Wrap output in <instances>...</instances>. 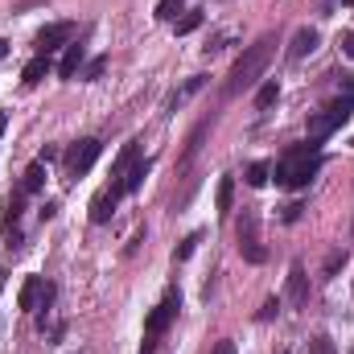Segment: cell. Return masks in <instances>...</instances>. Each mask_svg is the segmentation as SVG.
<instances>
[{"label": "cell", "mask_w": 354, "mask_h": 354, "mask_svg": "<svg viewBox=\"0 0 354 354\" xmlns=\"http://www.w3.org/2000/svg\"><path fill=\"white\" fill-rule=\"evenodd\" d=\"M272 54H276V33H264L256 46H248L243 54H239V62L231 66V75H227V87H223V99H239L243 91H252L260 79H264L268 62H272Z\"/></svg>", "instance_id": "obj_1"}, {"label": "cell", "mask_w": 354, "mask_h": 354, "mask_svg": "<svg viewBox=\"0 0 354 354\" xmlns=\"http://www.w3.org/2000/svg\"><path fill=\"white\" fill-rule=\"evenodd\" d=\"M322 165H326V157L317 153L313 140H305V145L284 149V157L272 165V177H276V185H284V189H305L313 177L322 174Z\"/></svg>", "instance_id": "obj_2"}, {"label": "cell", "mask_w": 354, "mask_h": 354, "mask_svg": "<svg viewBox=\"0 0 354 354\" xmlns=\"http://www.w3.org/2000/svg\"><path fill=\"white\" fill-rule=\"evenodd\" d=\"M351 111H354V95H338V99H330L322 111H313V115H309V140H313V145H322L326 136H334V132L351 120Z\"/></svg>", "instance_id": "obj_3"}, {"label": "cell", "mask_w": 354, "mask_h": 354, "mask_svg": "<svg viewBox=\"0 0 354 354\" xmlns=\"http://www.w3.org/2000/svg\"><path fill=\"white\" fill-rule=\"evenodd\" d=\"M235 239H239V256L248 264H264L268 260V248L260 243V214L252 206H243V214L235 218Z\"/></svg>", "instance_id": "obj_4"}, {"label": "cell", "mask_w": 354, "mask_h": 354, "mask_svg": "<svg viewBox=\"0 0 354 354\" xmlns=\"http://www.w3.org/2000/svg\"><path fill=\"white\" fill-rule=\"evenodd\" d=\"M99 153H103V140H95V136L71 145V149H66V177H71V181L87 177L91 169H95V161H99Z\"/></svg>", "instance_id": "obj_5"}, {"label": "cell", "mask_w": 354, "mask_h": 354, "mask_svg": "<svg viewBox=\"0 0 354 354\" xmlns=\"http://www.w3.org/2000/svg\"><path fill=\"white\" fill-rule=\"evenodd\" d=\"M177 313H181V292H177V288H169V292L161 297V305L145 317V334H149V338H161V334L174 326Z\"/></svg>", "instance_id": "obj_6"}, {"label": "cell", "mask_w": 354, "mask_h": 354, "mask_svg": "<svg viewBox=\"0 0 354 354\" xmlns=\"http://www.w3.org/2000/svg\"><path fill=\"white\" fill-rule=\"evenodd\" d=\"M71 37H75V21H54L33 37V46H37V54H54V50L71 46Z\"/></svg>", "instance_id": "obj_7"}, {"label": "cell", "mask_w": 354, "mask_h": 354, "mask_svg": "<svg viewBox=\"0 0 354 354\" xmlns=\"http://www.w3.org/2000/svg\"><path fill=\"white\" fill-rule=\"evenodd\" d=\"M124 194L115 189V185H103L95 198H91V223H111V214H115V202H120Z\"/></svg>", "instance_id": "obj_8"}, {"label": "cell", "mask_w": 354, "mask_h": 354, "mask_svg": "<svg viewBox=\"0 0 354 354\" xmlns=\"http://www.w3.org/2000/svg\"><path fill=\"white\" fill-rule=\"evenodd\" d=\"M305 301H309V276H305V264L297 260V264L288 268V305L301 309Z\"/></svg>", "instance_id": "obj_9"}, {"label": "cell", "mask_w": 354, "mask_h": 354, "mask_svg": "<svg viewBox=\"0 0 354 354\" xmlns=\"http://www.w3.org/2000/svg\"><path fill=\"white\" fill-rule=\"evenodd\" d=\"M83 66H87V46L71 41V46H66V54H62V62H58V79H66V83H71Z\"/></svg>", "instance_id": "obj_10"}, {"label": "cell", "mask_w": 354, "mask_h": 354, "mask_svg": "<svg viewBox=\"0 0 354 354\" xmlns=\"http://www.w3.org/2000/svg\"><path fill=\"white\" fill-rule=\"evenodd\" d=\"M313 50H317V29L301 25V29L292 33V41H288V62H301V58L313 54Z\"/></svg>", "instance_id": "obj_11"}, {"label": "cell", "mask_w": 354, "mask_h": 354, "mask_svg": "<svg viewBox=\"0 0 354 354\" xmlns=\"http://www.w3.org/2000/svg\"><path fill=\"white\" fill-rule=\"evenodd\" d=\"M149 169H153V161H140V157H136V161H132V169L124 174V181H111V185H115L120 194H136V189L145 185V177H149Z\"/></svg>", "instance_id": "obj_12"}, {"label": "cell", "mask_w": 354, "mask_h": 354, "mask_svg": "<svg viewBox=\"0 0 354 354\" xmlns=\"http://www.w3.org/2000/svg\"><path fill=\"white\" fill-rule=\"evenodd\" d=\"M50 54H33L29 62H25V71H21V79H25V87H33V83H41L46 75H50Z\"/></svg>", "instance_id": "obj_13"}, {"label": "cell", "mask_w": 354, "mask_h": 354, "mask_svg": "<svg viewBox=\"0 0 354 354\" xmlns=\"http://www.w3.org/2000/svg\"><path fill=\"white\" fill-rule=\"evenodd\" d=\"M136 145H140V140H128V145L120 149V157H115V165H111V181H124V174L132 169V161H136Z\"/></svg>", "instance_id": "obj_14"}, {"label": "cell", "mask_w": 354, "mask_h": 354, "mask_svg": "<svg viewBox=\"0 0 354 354\" xmlns=\"http://www.w3.org/2000/svg\"><path fill=\"white\" fill-rule=\"evenodd\" d=\"M41 185H46V161H33L25 169V177H21V189L25 194H41Z\"/></svg>", "instance_id": "obj_15"}, {"label": "cell", "mask_w": 354, "mask_h": 354, "mask_svg": "<svg viewBox=\"0 0 354 354\" xmlns=\"http://www.w3.org/2000/svg\"><path fill=\"white\" fill-rule=\"evenodd\" d=\"M231 202H235V177H223L218 189H214V206H218V214H231Z\"/></svg>", "instance_id": "obj_16"}, {"label": "cell", "mask_w": 354, "mask_h": 354, "mask_svg": "<svg viewBox=\"0 0 354 354\" xmlns=\"http://www.w3.org/2000/svg\"><path fill=\"white\" fill-rule=\"evenodd\" d=\"M202 83H206L202 75H194V79H185V87H181V91H174V95H169V111H177V107H181V103H185V99H189L194 91H202Z\"/></svg>", "instance_id": "obj_17"}, {"label": "cell", "mask_w": 354, "mask_h": 354, "mask_svg": "<svg viewBox=\"0 0 354 354\" xmlns=\"http://www.w3.org/2000/svg\"><path fill=\"white\" fill-rule=\"evenodd\" d=\"M206 132H210V120H202V124L189 132V145H185V157H181V165H189V161H194V153L202 149V136H206Z\"/></svg>", "instance_id": "obj_18"}, {"label": "cell", "mask_w": 354, "mask_h": 354, "mask_svg": "<svg viewBox=\"0 0 354 354\" xmlns=\"http://www.w3.org/2000/svg\"><path fill=\"white\" fill-rule=\"evenodd\" d=\"M276 99H280V83H276V79H268L264 87L256 91V107H260V111H268Z\"/></svg>", "instance_id": "obj_19"}, {"label": "cell", "mask_w": 354, "mask_h": 354, "mask_svg": "<svg viewBox=\"0 0 354 354\" xmlns=\"http://www.w3.org/2000/svg\"><path fill=\"white\" fill-rule=\"evenodd\" d=\"M268 177H272V165H268V161H252V165H248V185H252V189L268 185Z\"/></svg>", "instance_id": "obj_20"}, {"label": "cell", "mask_w": 354, "mask_h": 354, "mask_svg": "<svg viewBox=\"0 0 354 354\" xmlns=\"http://www.w3.org/2000/svg\"><path fill=\"white\" fill-rule=\"evenodd\" d=\"M21 210H25V189H17V194L4 202V227H12V223L21 218Z\"/></svg>", "instance_id": "obj_21"}, {"label": "cell", "mask_w": 354, "mask_h": 354, "mask_svg": "<svg viewBox=\"0 0 354 354\" xmlns=\"http://www.w3.org/2000/svg\"><path fill=\"white\" fill-rule=\"evenodd\" d=\"M202 21H206V17H202V12H198V8H189V12H185V17H181V21H174L177 37H185V33H194V29H198V25H202Z\"/></svg>", "instance_id": "obj_22"}, {"label": "cell", "mask_w": 354, "mask_h": 354, "mask_svg": "<svg viewBox=\"0 0 354 354\" xmlns=\"http://www.w3.org/2000/svg\"><path fill=\"white\" fill-rule=\"evenodd\" d=\"M198 243H202V231H194V235H185V239H181V243H177L174 260H177V264H181V260H189V256H194V248H198Z\"/></svg>", "instance_id": "obj_23"}, {"label": "cell", "mask_w": 354, "mask_h": 354, "mask_svg": "<svg viewBox=\"0 0 354 354\" xmlns=\"http://www.w3.org/2000/svg\"><path fill=\"white\" fill-rule=\"evenodd\" d=\"M103 71H107V54L91 58L87 66H83V79H87V83H95V79H103Z\"/></svg>", "instance_id": "obj_24"}, {"label": "cell", "mask_w": 354, "mask_h": 354, "mask_svg": "<svg viewBox=\"0 0 354 354\" xmlns=\"http://www.w3.org/2000/svg\"><path fill=\"white\" fill-rule=\"evenodd\" d=\"M181 4H185V0H157V17H161V21H177Z\"/></svg>", "instance_id": "obj_25"}, {"label": "cell", "mask_w": 354, "mask_h": 354, "mask_svg": "<svg viewBox=\"0 0 354 354\" xmlns=\"http://www.w3.org/2000/svg\"><path fill=\"white\" fill-rule=\"evenodd\" d=\"M346 260H351L346 252H330V256H326V268H322V276H334L338 268H346Z\"/></svg>", "instance_id": "obj_26"}, {"label": "cell", "mask_w": 354, "mask_h": 354, "mask_svg": "<svg viewBox=\"0 0 354 354\" xmlns=\"http://www.w3.org/2000/svg\"><path fill=\"white\" fill-rule=\"evenodd\" d=\"M309 354H334V342H330V334H317V338L309 342Z\"/></svg>", "instance_id": "obj_27"}, {"label": "cell", "mask_w": 354, "mask_h": 354, "mask_svg": "<svg viewBox=\"0 0 354 354\" xmlns=\"http://www.w3.org/2000/svg\"><path fill=\"white\" fill-rule=\"evenodd\" d=\"M276 313H280V297H268L264 305H260V322H272Z\"/></svg>", "instance_id": "obj_28"}, {"label": "cell", "mask_w": 354, "mask_h": 354, "mask_svg": "<svg viewBox=\"0 0 354 354\" xmlns=\"http://www.w3.org/2000/svg\"><path fill=\"white\" fill-rule=\"evenodd\" d=\"M301 210H305L301 202H288V206H280V218H284V223H297V218H301Z\"/></svg>", "instance_id": "obj_29"}, {"label": "cell", "mask_w": 354, "mask_h": 354, "mask_svg": "<svg viewBox=\"0 0 354 354\" xmlns=\"http://www.w3.org/2000/svg\"><path fill=\"white\" fill-rule=\"evenodd\" d=\"M41 4H50V0H17L12 12H33V8H41Z\"/></svg>", "instance_id": "obj_30"}, {"label": "cell", "mask_w": 354, "mask_h": 354, "mask_svg": "<svg viewBox=\"0 0 354 354\" xmlns=\"http://www.w3.org/2000/svg\"><path fill=\"white\" fill-rule=\"evenodd\" d=\"M338 46H342V54H346V58H354V29H346V33L338 37Z\"/></svg>", "instance_id": "obj_31"}, {"label": "cell", "mask_w": 354, "mask_h": 354, "mask_svg": "<svg viewBox=\"0 0 354 354\" xmlns=\"http://www.w3.org/2000/svg\"><path fill=\"white\" fill-rule=\"evenodd\" d=\"M37 214H41V223H50V218H54V214H58V202H46V206H41V210H37Z\"/></svg>", "instance_id": "obj_32"}, {"label": "cell", "mask_w": 354, "mask_h": 354, "mask_svg": "<svg viewBox=\"0 0 354 354\" xmlns=\"http://www.w3.org/2000/svg\"><path fill=\"white\" fill-rule=\"evenodd\" d=\"M214 354H235V342H231V338H223V342H214Z\"/></svg>", "instance_id": "obj_33"}, {"label": "cell", "mask_w": 354, "mask_h": 354, "mask_svg": "<svg viewBox=\"0 0 354 354\" xmlns=\"http://www.w3.org/2000/svg\"><path fill=\"white\" fill-rule=\"evenodd\" d=\"M54 157H58V149H54V145H46V149H41V157H37V161H46V165H50V161H54Z\"/></svg>", "instance_id": "obj_34"}, {"label": "cell", "mask_w": 354, "mask_h": 354, "mask_svg": "<svg viewBox=\"0 0 354 354\" xmlns=\"http://www.w3.org/2000/svg\"><path fill=\"white\" fill-rule=\"evenodd\" d=\"M140 354H157V338H149V334H145V346H140Z\"/></svg>", "instance_id": "obj_35"}, {"label": "cell", "mask_w": 354, "mask_h": 354, "mask_svg": "<svg viewBox=\"0 0 354 354\" xmlns=\"http://www.w3.org/2000/svg\"><path fill=\"white\" fill-rule=\"evenodd\" d=\"M4 58H8V41L0 37V62H4Z\"/></svg>", "instance_id": "obj_36"}, {"label": "cell", "mask_w": 354, "mask_h": 354, "mask_svg": "<svg viewBox=\"0 0 354 354\" xmlns=\"http://www.w3.org/2000/svg\"><path fill=\"white\" fill-rule=\"evenodd\" d=\"M4 128H8V115H4V111H0V136H4Z\"/></svg>", "instance_id": "obj_37"}, {"label": "cell", "mask_w": 354, "mask_h": 354, "mask_svg": "<svg viewBox=\"0 0 354 354\" xmlns=\"http://www.w3.org/2000/svg\"><path fill=\"white\" fill-rule=\"evenodd\" d=\"M342 4H346V8H354V0H342Z\"/></svg>", "instance_id": "obj_38"}, {"label": "cell", "mask_w": 354, "mask_h": 354, "mask_svg": "<svg viewBox=\"0 0 354 354\" xmlns=\"http://www.w3.org/2000/svg\"><path fill=\"white\" fill-rule=\"evenodd\" d=\"M351 239H354V227H351Z\"/></svg>", "instance_id": "obj_39"}]
</instances>
